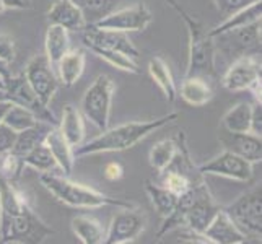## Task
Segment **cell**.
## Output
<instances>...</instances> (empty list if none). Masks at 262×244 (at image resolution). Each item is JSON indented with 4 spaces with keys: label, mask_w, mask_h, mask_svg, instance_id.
Here are the masks:
<instances>
[{
    "label": "cell",
    "mask_w": 262,
    "mask_h": 244,
    "mask_svg": "<svg viewBox=\"0 0 262 244\" xmlns=\"http://www.w3.org/2000/svg\"><path fill=\"white\" fill-rule=\"evenodd\" d=\"M179 113H169L166 116L157 117L151 121H135L122 125H117L114 129H106L101 135H98L93 140L82 143L74 148V157H86L95 153L104 151H122L135 147L140 140L148 137L155 130L165 127L169 122L176 121Z\"/></svg>",
    "instance_id": "6da1fadb"
},
{
    "label": "cell",
    "mask_w": 262,
    "mask_h": 244,
    "mask_svg": "<svg viewBox=\"0 0 262 244\" xmlns=\"http://www.w3.org/2000/svg\"><path fill=\"white\" fill-rule=\"evenodd\" d=\"M165 2L178 12L187 26L189 33V62L186 77H210L215 75V44L209 31L199 23L192 15H189L176 0H165Z\"/></svg>",
    "instance_id": "7a4b0ae2"
},
{
    "label": "cell",
    "mask_w": 262,
    "mask_h": 244,
    "mask_svg": "<svg viewBox=\"0 0 262 244\" xmlns=\"http://www.w3.org/2000/svg\"><path fill=\"white\" fill-rule=\"evenodd\" d=\"M39 181L59 202L67 204L70 207H78V209H99V207L104 205L119 207V209H130V207H134L132 202L110 197L95 191L92 187L72 183L67 178L57 176L54 173H41Z\"/></svg>",
    "instance_id": "3957f363"
},
{
    "label": "cell",
    "mask_w": 262,
    "mask_h": 244,
    "mask_svg": "<svg viewBox=\"0 0 262 244\" xmlns=\"http://www.w3.org/2000/svg\"><path fill=\"white\" fill-rule=\"evenodd\" d=\"M52 234V230L36 215L26 204L20 212H16L10 221L0 230V242L10 244H39Z\"/></svg>",
    "instance_id": "277c9868"
},
{
    "label": "cell",
    "mask_w": 262,
    "mask_h": 244,
    "mask_svg": "<svg viewBox=\"0 0 262 244\" xmlns=\"http://www.w3.org/2000/svg\"><path fill=\"white\" fill-rule=\"evenodd\" d=\"M213 44L228 57L260 56V20L213 36Z\"/></svg>",
    "instance_id": "5b68a950"
},
{
    "label": "cell",
    "mask_w": 262,
    "mask_h": 244,
    "mask_svg": "<svg viewBox=\"0 0 262 244\" xmlns=\"http://www.w3.org/2000/svg\"><path fill=\"white\" fill-rule=\"evenodd\" d=\"M234 225L245 233L246 238H259L262 233V191L260 186L251 189V191L241 194L236 201L227 209Z\"/></svg>",
    "instance_id": "8992f818"
},
{
    "label": "cell",
    "mask_w": 262,
    "mask_h": 244,
    "mask_svg": "<svg viewBox=\"0 0 262 244\" xmlns=\"http://www.w3.org/2000/svg\"><path fill=\"white\" fill-rule=\"evenodd\" d=\"M114 83L107 75H99L86 90L82 99L83 116L93 122L99 130H106L110 124Z\"/></svg>",
    "instance_id": "52a82bcc"
},
{
    "label": "cell",
    "mask_w": 262,
    "mask_h": 244,
    "mask_svg": "<svg viewBox=\"0 0 262 244\" xmlns=\"http://www.w3.org/2000/svg\"><path fill=\"white\" fill-rule=\"evenodd\" d=\"M230 92H252L256 103H260V62L254 56L234 59L222 80Z\"/></svg>",
    "instance_id": "ba28073f"
},
{
    "label": "cell",
    "mask_w": 262,
    "mask_h": 244,
    "mask_svg": "<svg viewBox=\"0 0 262 244\" xmlns=\"http://www.w3.org/2000/svg\"><path fill=\"white\" fill-rule=\"evenodd\" d=\"M5 98L8 101H12L13 104L23 106L26 109H30L36 117H38V121H44V122L52 124L57 127L56 117H54V114L51 113L48 104H44L38 98V95L34 93V90L28 83V80L25 78V75L10 77L7 80Z\"/></svg>",
    "instance_id": "9c48e42d"
},
{
    "label": "cell",
    "mask_w": 262,
    "mask_h": 244,
    "mask_svg": "<svg viewBox=\"0 0 262 244\" xmlns=\"http://www.w3.org/2000/svg\"><path fill=\"white\" fill-rule=\"evenodd\" d=\"M25 78L34 90V93L44 104L51 103L59 88V78L54 74V69L49 64L46 54L34 56L25 69Z\"/></svg>",
    "instance_id": "30bf717a"
},
{
    "label": "cell",
    "mask_w": 262,
    "mask_h": 244,
    "mask_svg": "<svg viewBox=\"0 0 262 244\" xmlns=\"http://www.w3.org/2000/svg\"><path fill=\"white\" fill-rule=\"evenodd\" d=\"M153 16L150 8L145 4H137L121 10H114L107 16L101 18L99 21L93 23L96 28L116 30V31H143L151 23Z\"/></svg>",
    "instance_id": "8fae6325"
},
{
    "label": "cell",
    "mask_w": 262,
    "mask_h": 244,
    "mask_svg": "<svg viewBox=\"0 0 262 244\" xmlns=\"http://www.w3.org/2000/svg\"><path fill=\"white\" fill-rule=\"evenodd\" d=\"M199 171L202 174L223 176L246 183V181L252 178V163L241 158L236 153L223 150L220 155L213 157L212 160L204 163L202 166H199Z\"/></svg>",
    "instance_id": "7c38bea8"
},
{
    "label": "cell",
    "mask_w": 262,
    "mask_h": 244,
    "mask_svg": "<svg viewBox=\"0 0 262 244\" xmlns=\"http://www.w3.org/2000/svg\"><path fill=\"white\" fill-rule=\"evenodd\" d=\"M145 228V216L134 207L122 209L111 220L110 228L106 231L104 244H125L139 238V234Z\"/></svg>",
    "instance_id": "4fadbf2b"
},
{
    "label": "cell",
    "mask_w": 262,
    "mask_h": 244,
    "mask_svg": "<svg viewBox=\"0 0 262 244\" xmlns=\"http://www.w3.org/2000/svg\"><path fill=\"white\" fill-rule=\"evenodd\" d=\"M83 42L86 48H104V49H113L127 54L129 57L137 59L139 51L134 46V42L124 31H116V30H104V28H96L93 25H86L83 30Z\"/></svg>",
    "instance_id": "5bb4252c"
},
{
    "label": "cell",
    "mask_w": 262,
    "mask_h": 244,
    "mask_svg": "<svg viewBox=\"0 0 262 244\" xmlns=\"http://www.w3.org/2000/svg\"><path fill=\"white\" fill-rule=\"evenodd\" d=\"M220 209L222 207L215 202L213 195L210 194L209 187H207L205 181H204V183L199 186V192H197L194 204L191 205V209H189L186 213V220H184L183 227L191 228L197 233L204 234V230L209 227V223L212 221V218Z\"/></svg>",
    "instance_id": "9a60e30c"
},
{
    "label": "cell",
    "mask_w": 262,
    "mask_h": 244,
    "mask_svg": "<svg viewBox=\"0 0 262 244\" xmlns=\"http://www.w3.org/2000/svg\"><path fill=\"white\" fill-rule=\"evenodd\" d=\"M219 140L223 143L225 150L236 153V155L248 160L252 165L254 163H260L262 160V142L260 137H257L254 134L251 132L234 134L223 129L222 134L219 135Z\"/></svg>",
    "instance_id": "2e32d148"
},
{
    "label": "cell",
    "mask_w": 262,
    "mask_h": 244,
    "mask_svg": "<svg viewBox=\"0 0 262 244\" xmlns=\"http://www.w3.org/2000/svg\"><path fill=\"white\" fill-rule=\"evenodd\" d=\"M204 236L213 244H243L248 241L245 233L234 225L223 209L216 212L209 227L204 230Z\"/></svg>",
    "instance_id": "e0dca14e"
},
{
    "label": "cell",
    "mask_w": 262,
    "mask_h": 244,
    "mask_svg": "<svg viewBox=\"0 0 262 244\" xmlns=\"http://www.w3.org/2000/svg\"><path fill=\"white\" fill-rule=\"evenodd\" d=\"M49 25H57L67 31H83L86 21L80 8L72 0H54L48 12Z\"/></svg>",
    "instance_id": "ac0fdd59"
},
{
    "label": "cell",
    "mask_w": 262,
    "mask_h": 244,
    "mask_svg": "<svg viewBox=\"0 0 262 244\" xmlns=\"http://www.w3.org/2000/svg\"><path fill=\"white\" fill-rule=\"evenodd\" d=\"M44 143H46L48 148L51 150L52 157L56 158L57 166L60 168L62 173L66 176H70L72 169H74V160H75L74 148L70 147V143L66 140V137L62 135L59 127H52L49 130Z\"/></svg>",
    "instance_id": "d6986e66"
},
{
    "label": "cell",
    "mask_w": 262,
    "mask_h": 244,
    "mask_svg": "<svg viewBox=\"0 0 262 244\" xmlns=\"http://www.w3.org/2000/svg\"><path fill=\"white\" fill-rule=\"evenodd\" d=\"M56 70L62 85L67 88L74 86L85 70V52L82 49H69L57 62Z\"/></svg>",
    "instance_id": "ffe728a7"
},
{
    "label": "cell",
    "mask_w": 262,
    "mask_h": 244,
    "mask_svg": "<svg viewBox=\"0 0 262 244\" xmlns=\"http://www.w3.org/2000/svg\"><path fill=\"white\" fill-rule=\"evenodd\" d=\"M59 130L66 137V140L70 143L72 148L82 145L85 140V121L83 116L74 104L64 106L62 113V121L59 125Z\"/></svg>",
    "instance_id": "44dd1931"
},
{
    "label": "cell",
    "mask_w": 262,
    "mask_h": 244,
    "mask_svg": "<svg viewBox=\"0 0 262 244\" xmlns=\"http://www.w3.org/2000/svg\"><path fill=\"white\" fill-rule=\"evenodd\" d=\"M52 127H56V125L48 124L44 121H38L34 125H31V127L20 130L16 134V140H15V145H13L12 151L15 153V155L23 158L26 153H30L34 147L44 143L46 135L49 134V130Z\"/></svg>",
    "instance_id": "7402d4cb"
},
{
    "label": "cell",
    "mask_w": 262,
    "mask_h": 244,
    "mask_svg": "<svg viewBox=\"0 0 262 244\" xmlns=\"http://www.w3.org/2000/svg\"><path fill=\"white\" fill-rule=\"evenodd\" d=\"M44 48H46V57L52 69L56 70L57 62L62 56L70 49V38L69 31L57 25H49L46 31V39H44Z\"/></svg>",
    "instance_id": "603a6c76"
},
{
    "label": "cell",
    "mask_w": 262,
    "mask_h": 244,
    "mask_svg": "<svg viewBox=\"0 0 262 244\" xmlns=\"http://www.w3.org/2000/svg\"><path fill=\"white\" fill-rule=\"evenodd\" d=\"M179 93L191 106H204L213 98V90L204 77H186L181 83Z\"/></svg>",
    "instance_id": "cb8c5ba5"
},
{
    "label": "cell",
    "mask_w": 262,
    "mask_h": 244,
    "mask_svg": "<svg viewBox=\"0 0 262 244\" xmlns=\"http://www.w3.org/2000/svg\"><path fill=\"white\" fill-rule=\"evenodd\" d=\"M72 231L83 244H103L106 231L103 225L93 216L88 215H78L72 218Z\"/></svg>",
    "instance_id": "d4e9b609"
},
{
    "label": "cell",
    "mask_w": 262,
    "mask_h": 244,
    "mask_svg": "<svg viewBox=\"0 0 262 244\" xmlns=\"http://www.w3.org/2000/svg\"><path fill=\"white\" fill-rule=\"evenodd\" d=\"M262 16V0L259 2L252 4L246 8H243V10L233 13L227 18H223V21L220 25H216L213 30L209 31V34L212 36H216L223 31H228V30H234V28H239V26H245V25H249L252 21H257L260 20Z\"/></svg>",
    "instance_id": "484cf974"
},
{
    "label": "cell",
    "mask_w": 262,
    "mask_h": 244,
    "mask_svg": "<svg viewBox=\"0 0 262 244\" xmlns=\"http://www.w3.org/2000/svg\"><path fill=\"white\" fill-rule=\"evenodd\" d=\"M148 72H150V77L153 78V81H155V83L160 86L161 92L165 93L168 101L173 103L176 99V85H174L173 75H171L169 67H168L166 62L161 57L150 59Z\"/></svg>",
    "instance_id": "4316f807"
},
{
    "label": "cell",
    "mask_w": 262,
    "mask_h": 244,
    "mask_svg": "<svg viewBox=\"0 0 262 244\" xmlns=\"http://www.w3.org/2000/svg\"><path fill=\"white\" fill-rule=\"evenodd\" d=\"M251 111L252 104L249 103H238L234 104L222 119V127L228 132L245 134L251 129Z\"/></svg>",
    "instance_id": "83f0119b"
},
{
    "label": "cell",
    "mask_w": 262,
    "mask_h": 244,
    "mask_svg": "<svg viewBox=\"0 0 262 244\" xmlns=\"http://www.w3.org/2000/svg\"><path fill=\"white\" fill-rule=\"evenodd\" d=\"M82 12L86 25H93L116 10L122 0H72Z\"/></svg>",
    "instance_id": "f1b7e54d"
},
{
    "label": "cell",
    "mask_w": 262,
    "mask_h": 244,
    "mask_svg": "<svg viewBox=\"0 0 262 244\" xmlns=\"http://www.w3.org/2000/svg\"><path fill=\"white\" fill-rule=\"evenodd\" d=\"M145 191L150 197L153 207H155V210L163 216V218L174 210L179 195L171 192L169 189H166L161 184L151 183V181H145Z\"/></svg>",
    "instance_id": "f546056e"
},
{
    "label": "cell",
    "mask_w": 262,
    "mask_h": 244,
    "mask_svg": "<svg viewBox=\"0 0 262 244\" xmlns=\"http://www.w3.org/2000/svg\"><path fill=\"white\" fill-rule=\"evenodd\" d=\"M176 151H178V140L176 139H165V140H160L157 142L155 145L151 147L150 150V166L161 173L165 168L169 166V163L174 160L176 157Z\"/></svg>",
    "instance_id": "4dcf8cb0"
},
{
    "label": "cell",
    "mask_w": 262,
    "mask_h": 244,
    "mask_svg": "<svg viewBox=\"0 0 262 244\" xmlns=\"http://www.w3.org/2000/svg\"><path fill=\"white\" fill-rule=\"evenodd\" d=\"M23 161L25 166H30L36 171H39V173H51V171L59 168L56 158L52 157V153L46 143H41V145L34 147L30 153H26L23 157Z\"/></svg>",
    "instance_id": "1f68e13d"
},
{
    "label": "cell",
    "mask_w": 262,
    "mask_h": 244,
    "mask_svg": "<svg viewBox=\"0 0 262 244\" xmlns=\"http://www.w3.org/2000/svg\"><path fill=\"white\" fill-rule=\"evenodd\" d=\"M92 52H95L99 59L106 60L107 64H111L113 67L124 70V72H130V74H140V69L137 65L135 59L129 57L127 54L119 52V51H113V49H104V48H88Z\"/></svg>",
    "instance_id": "d6a6232c"
},
{
    "label": "cell",
    "mask_w": 262,
    "mask_h": 244,
    "mask_svg": "<svg viewBox=\"0 0 262 244\" xmlns=\"http://www.w3.org/2000/svg\"><path fill=\"white\" fill-rule=\"evenodd\" d=\"M160 176H161V186H165L166 189H169V191L174 192L176 195L184 194L186 191H189V187H191L194 183L204 179V178L192 179L191 176L183 173V171H178V169L169 168V166L161 171Z\"/></svg>",
    "instance_id": "836d02e7"
},
{
    "label": "cell",
    "mask_w": 262,
    "mask_h": 244,
    "mask_svg": "<svg viewBox=\"0 0 262 244\" xmlns=\"http://www.w3.org/2000/svg\"><path fill=\"white\" fill-rule=\"evenodd\" d=\"M36 122H38V117H36L30 109H26V107H23V106L13 104V103L4 117V124H7L8 127H12L15 132L28 129V127H31V125H34Z\"/></svg>",
    "instance_id": "e575fe53"
},
{
    "label": "cell",
    "mask_w": 262,
    "mask_h": 244,
    "mask_svg": "<svg viewBox=\"0 0 262 244\" xmlns=\"http://www.w3.org/2000/svg\"><path fill=\"white\" fill-rule=\"evenodd\" d=\"M23 168H25V161L21 157L15 155L13 151L0 153V178L15 184L21 178Z\"/></svg>",
    "instance_id": "d590c367"
},
{
    "label": "cell",
    "mask_w": 262,
    "mask_h": 244,
    "mask_svg": "<svg viewBox=\"0 0 262 244\" xmlns=\"http://www.w3.org/2000/svg\"><path fill=\"white\" fill-rule=\"evenodd\" d=\"M256 2H259V0H213L216 10L220 12V15L223 18L236 13V12L243 10V8H246Z\"/></svg>",
    "instance_id": "8d00e7d4"
},
{
    "label": "cell",
    "mask_w": 262,
    "mask_h": 244,
    "mask_svg": "<svg viewBox=\"0 0 262 244\" xmlns=\"http://www.w3.org/2000/svg\"><path fill=\"white\" fill-rule=\"evenodd\" d=\"M16 134L12 127H8L7 124H0V153L5 151H12L15 140H16Z\"/></svg>",
    "instance_id": "74e56055"
},
{
    "label": "cell",
    "mask_w": 262,
    "mask_h": 244,
    "mask_svg": "<svg viewBox=\"0 0 262 244\" xmlns=\"http://www.w3.org/2000/svg\"><path fill=\"white\" fill-rule=\"evenodd\" d=\"M15 57V41L8 34H0V60L10 64Z\"/></svg>",
    "instance_id": "f35d334b"
},
{
    "label": "cell",
    "mask_w": 262,
    "mask_h": 244,
    "mask_svg": "<svg viewBox=\"0 0 262 244\" xmlns=\"http://www.w3.org/2000/svg\"><path fill=\"white\" fill-rule=\"evenodd\" d=\"M251 134L260 137L262 135V106L260 103L252 104V111H251Z\"/></svg>",
    "instance_id": "ab89813d"
},
{
    "label": "cell",
    "mask_w": 262,
    "mask_h": 244,
    "mask_svg": "<svg viewBox=\"0 0 262 244\" xmlns=\"http://www.w3.org/2000/svg\"><path fill=\"white\" fill-rule=\"evenodd\" d=\"M103 176L107 181H119L124 176V168L121 163H107L103 169Z\"/></svg>",
    "instance_id": "60d3db41"
},
{
    "label": "cell",
    "mask_w": 262,
    "mask_h": 244,
    "mask_svg": "<svg viewBox=\"0 0 262 244\" xmlns=\"http://www.w3.org/2000/svg\"><path fill=\"white\" fill-rule=\"evenodd\" d=\"M7 8H16V10H21V8H28L30 5L23 2V0H2Z\"/></svg>",
    "instance_id": "b9f144b4"
},
{
    "label": "cell",
    "mask_w": 262,
    "mask_h": 244,
    "mask_svg": "<svg viewBox=\"0 0 262 244\" xmlns=\"http://www.w3.org/2000/svg\"><path fill=\"white\" fill-rule=\"evenodd\" d=\"M12 106V101H8V99H0V124L4 122V117L7 114V111L10 109Z\"/></svg>",
    "instance_id": "7bdbcfd3"
},
{
    "label": "cell",
    "mask_w": 262,
    "mask_h": 244,
    "mask_svg": "<svg viewBox=\"0 0 262 244\" xmlns=\"http://www.w3.org/2000/svg\"><path fill=\"white\" fill-rule=\"evenodd\" d=\"M0 74H2L7 80L12 77V75H10V70H8V64H5L4 60H0Z\"/></svg>",
    "instance_id": "ee69618b"
},
{
    "label": "cell",
    "mask_w": 262,
    "mask_h": 244,
    "mask_svg": "<svg viewBox=\"0 0 262 244\" xmlns=\"http://www.w3.org/2000/svg\"><path fill=\"white\" fill-rule=\"evenodd\" d=\"M5 85H7V78L0 74V90H4V92H5Z\"/></svg>",
    "instance_id": "f6af8a7d"
},
{
    "label": "cell",
    "mask_w": 262,
    "mask_h": 244,
    "mask_svg": "<svg viewBox=\"0 0 262 244\" xmlns=\"http://www.w3.org/2000/svg\"><path fill=\"white\" fill-rule=\"evenodd\" d=\"M7 10V7H5V4L2 2V0H0V13H4Z\"/></svg>",
    "instance_id": "bcb514c9"
},
{
    "label": "cell",
    "mask_w": 262,
    "mask_h": 244,
    "mask_svg": "<svg viewBox=\"0 0 262 244\" xmlns=\"http://www.w3.org/2000/svg\"><path fill=\"white\" fill-rule=\"evenodd\" d=\"M0 99H7V98H5V92H4V90H0Z\"/></svg>",
    "instance_id": "7dc6e473"
},
{
    "label": "cell",
    "mask_w": 262,
    "mask_h": 244,
    "mask_svg": "<svg viewBox=\"0 0 262 244\" xmlns=\"http://www.w3.org/2000/svg\"><path fill=\"white\" fill-rule=\"evenodd\" d=\"M23 2H26V4H28V5H30V0H23Z\"/></svg>",
    "instance_id": "c3c4849f"
}]
</instances>
